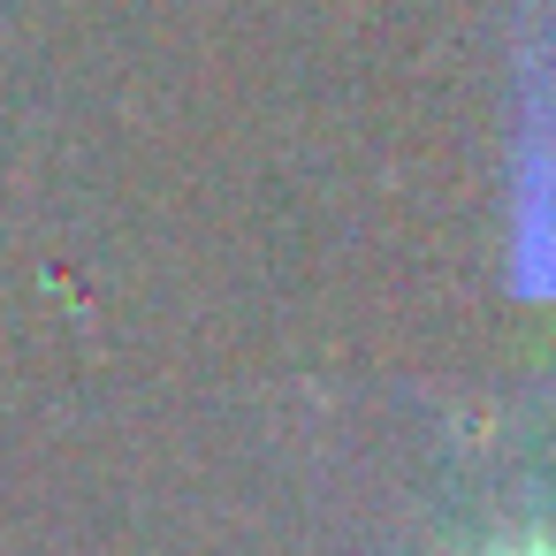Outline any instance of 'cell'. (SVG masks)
I'll list each match as a JSON object with an SVG mask.
<instances>
[{
    "label": "cell",
    "mask_w": 556,
    "mask_h": 556,
    "mask_svg": "<svg viewBox=\"0 0 556 556\" xmlns=\"http://www.w3.org/2000/svg\"><path fill=\"white\" fill-rule=\"evenodd\" d=\"M480 556H548V548H541V533H518V541H488Z\"/></svg>",
    "instance_id": "6da1fadb"
}]
</instances>
